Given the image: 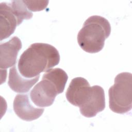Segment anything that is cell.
I'll list each match as a JSON object with an SVG mask.
<instances>
[{
    "label": "cell",
    "mask_w": 132,
    "mask_h": 132,
    "mask_svg": "<svg viewBox=\"0 0 132 132\" xmlns=\"http://www.w3.org/2000/svg\"><path fill=\"white\" fill-rule=\"evenodd\" d=\"M59 61L60 55L55 47L47 43H35L21 55L18 68L23 76L32 78L47 72Z\"/></svg>",
    "instance_id": "cell-1"
},
{
    "label": "cell",
    "mask_w": 132,
    "mask_h": 132,
    "mask_svg": "<svg viewBox=\"0 0 132 132\" xmlns=\"http://www.w3.org/2000/svg\"><path fill=\"white\" fill-rule=\"evenodd\" d=\"M111 32L110 24L104 17L93 15L88 18L77 35L79 46L85 52L96 53L101 51L105 40Z\"/></svg>",
    "instance_id": "cell-2"
},
{
    "label": "cell",
    "mask_w": 132,
    "mask_h": 132,
    "mask_svg": "<svg viewBox=\"0 0 132 132\" xmlns=\"http://www.w3.org/2000/svg\"><path fill=\"white\" fill-rule=\"evenodd\" d=\"M131 74L122 72L114 78V83L109 89V106L114 112L124 114L130 111L131 102Z\"/></svg>",
    "instance_id": "cell-3"
},
{
    "label": "cell",
    "mask_w": 132,
    "mask_h": 132,
    "mask_svg": "<svg viewBox=\"0 0 132 132\" xmlns=\"http://www.w3.org/2000/svg\"><path fill=\"white\" fill-rule=\"evenodd\" d=\"M55 85L49 79L43 78L31 90L30 97L34 105L40 107L51 106L58 94Z\"/></svg>",
    "instance_id": "cell-4"
},
{
    "label": "cell",
    "mask_w": 132,
    "mask_h": 132,
    "mask_svg": "<svg viewBox=\"0 0 132 132\" xmlns=\"http://www.w3.org/2000/svg\"><path fill=\"white\" fill-rule=\"evenodd\" d=\"M28 94H17L14 100L13 107L15 114L26 121H31L38 119L43 114L44 109L37 108L31 104Z\"/></svg>",
    "instance_id": "cell-5"
},
{
    "label": "cell",
    "mask_w": 132,
    "mask_h": 132,
    "mask_svg": "<svg viewBox=\"0 0 132 132\" xmlns=\"http://www.w3.org/2000/svg\"><path fill=\"white\" fill-rule=\"evenodd\" d=\"M88 81L84 78L78 77L73 78L67 89L66 97L72 105L80 107L88 98L91 92Z\"/></svg>",
    "instance_id": "cell-6"
},
{
    "label": "cell",
    "mask_w": 132,
    "mask_h": 132,
    "mask_svg": "<svg viewBox=\"0 0 132 132\" xmlns=\"http://www.w3.org/2000/svg\"><path fill=\"white\" fill-rule=\"evenodd\" d=\"M105 108V96L104 89L100 86L91 88V92L86 102L79 107L81 114L87 118L95 117Z\"/></svg>",
    "instance_id": "cell-7"
},
{
    "label": "cell",
    "mask_w": 132,
    "mask_h": 132,
    "mask_svg": "<svg viewBox=\"0 0 132 132\" xmlns=\"http://www.w3.org/2000/svg\"><path fill=\"white\" fill-rule=\"evenodd\" d=\"M21 40L16 36L8 41L1 43V69H6L15 65L19 52L22 48Z\"/></svg>",
    "instance_id": "cell-8"
},
{
    "label": "cell",
    "mask_w": 132,
    "mask_h": 132,
    "mask_svg": "<svg viewBox=\"0 0 132 132\" xmlns=\"http://www.w3.org/2000/svg\"><path fill=\"white\" fill-rule=\"evenodd\" d=\"M1 40L9 37L19 26L18 20L12 12L9 3L0 4Z\"/></svg>",
    "instance_id": "cell-9"
},
{
    "label": "cell",
    "mask_w": 132,
    "mask_h": 132,
    "mask_svg": "<svg viewBox=\"0 0 132 132\" xmlns=\"http://www.w3.org/2000/svg\"><path fill=\"white\" fill-rule=\"evenodd\" d=\"M18 69L16 65L10 68L8 84L9 87L15 92H27L39 80L40 75L32 78H26L19 74Z\"/></svg>",
    "instance_id": "cell-10"
},
{
    "label": "cell",
    "mask_w": 132,
    "mask_h": 132,
    "mask_svg": "<svg viewBox=\"0 0 132 132\" xmlns=\"http://www.w3.org/2000/svg\"><path fill=\"white\" fill-rule=\"evenodd\" d=\"M42 78L49 79L53 82L56 86L58 93L60 94L64 91L68 76L63 70L60 68H55L46 72Z\"/></svg>",
    "instance_id": "cell-11"
},
{
    "label": "cell",
    "mask_w": 132,
    "mask_h": 132,
    "mask_svg": "<svg viewBox=\"0 0 132 132\" xmlns=\"http://www.w3.org/2000/svg\"><path fill=\"white\" fill-rule=\"evenodd\" d=\"M9 3L12 12L18 20L19 25L22 23L23 20L32 18L33 14L28 9L24 1H12Z\"/></svg>",
    "instance_id": "cell-12"
},
{
    "label": "cell",
    "mask_w": 132,
    "mask_h": 132,
    "mask_svg": "<svg viewBox=\"0 0 132 132\" xmlns=\"http://www.w3.org/2000/svg\"><path fill=\"white\" fill-rule=\"evenodd\" d=\"M28 9L31 11L43 10L47 6L48 1H24Z\"/></svg>",
    "instance_id": "cell-13"
}]
</instances>
